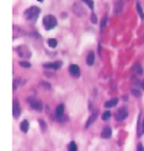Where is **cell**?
Masks as SVG:
<instances>
[{
  "instance_id": "277c9868",
  "label": "cell",
  "mask_w": 144,
  "mask_h": 151,
  "mask_svg": "<svg viewBox=\"0 0 144 151\" xmlns=\"http://www.w3.org/2000/svg\"><path fill=\"white\" fill-rule=\"evenodd\" d=\"M62 62H54V63H46V64H43L44 66V69H53V70H57L59 69L60 66H62Z\"/></svg>"
},
{
  "instance_id": "7402d4cb",
  "label": "cell",
  "mask_w": 144,
  "mask_h": 151,
  "mask_svg": "<svg viewBox=\"0 0 144 151\" xmlns=\"http://www.w3.org/2000/svg\"><path fill=\"white\" fill-rule=\"evenodd\" d=\"M110 117H111V113L110 112H105L102 114V120H107V119H110Z\"/></svg>"
},
{
  "instance_id": "2e32d148",
  "label": "cell",
  "mask_w": 144,
  "mask_h": 151,
  "mask_svg": "<svg viewBox=\"0 0 144 151\" xmlns=\"http://www.w3.org/2000/svg\"><path fill=\"white\" fill-rule=\"evenodd\" d=\"M20 128H21V130H22V132L26 133V132L28 130V122H27V120H24V122L21 123Z\"/></svg>"
},
{
  "instance_id": "6da1fadb",
  "label": "cell",
  "mask_w": 144,
  "mask_h": 151,
  "mask_svg": "<svg viewBox=\"0 0 144 151\" xmlns=\"http://www.w3.org/2000/svg\"><path fill=\"white\" fill-rule=\"evenodd\" d=\"M40 12H41L40 7L31 6L30 9H27V10L25 11V19H26L27 21H30V22H35L37 19H38Z\"/></svg>"
},
{
  "instance_id": "ffe728a7",
  "label": "cell",
  "mask_w": 144,
  "mask_h": 151,
  "mask_svg": "<svg viewBox=\"0 0 144 151\" xmlns=\"http://www.w3.org/2000/svg\"><path fill=\"white\" fill-rule=\"evenodd\" d=\"M122 1H119V3H117V5H116V7H115V14H118V12H121V9H122Z\"/></svg>"
},
{
  "instance_id": "484cf974",
  "label": "cell",
  "mask_w": 144,
  "mask_h": 151,
  "mask_svg": "<svg viewBox=\"0 0 144 151\" xmlns=\"http://www.w3.org/2000/svg\"><path fill=\"white\" fill-rule=\"evenodd\" d=\"M40 124H41V127H42L43 130L46 129V124H44V120H40Z\"/></svg>"
},
{
  "instance_id": "9a60e30c",
  "label": "cell",
  "mask_w": 144,
  "mask_h": 151,
  "mask_svg": "<svg viewBox=\"0 0 144 151\" xmlns=\"http://www.w3.org/2000/svg\"><path fill=\"white\" fill-rule=\"evenodd\" d=\"M133 71H134L135 74H138V75H142V74H143V69H142V66H140L139 64H135V65L133 66Z\"/></svg>"
},
{
  "instance_id": "5b68a950",
  "label": "cell",
  "mask_w": 144,
  "mask_h": 151,
  "mask_svg": "<svg viewBox=\"0 0 144 151\" xmlns=\"http://www.w3.org/2000/svg\"><path fill=\"white\" fill-rule=\"evenodd\" d=\"M127 116H128L127 109H126V108H121V109H118V112L116 113V119H117V120H124V119L127 118Z\"/></svg>"
},
{
  "instance_id": "4fadbf2b",
  "label": "cell",
  "mask_w": 144,
  "mask_h": 151,
  "mask_svg": "<svg viewBox=\"0 0 144 151\" xmlns=\"http://www.w3.org/2000/svg\"><path fill=\"white\" fill-rule=\"evenodd\" d=\"M94 60H95L94 53L90 52V53H89V55H88V58H86V64H88V65H93V64H94Z\"/></svg>"
},
{
  "instance_id": "5bb4252c",
  "label": "cell",
  "mask_w": 144,
  "mask_h": 151,
  "mask_svg": "<svg viewBox=\"0 0 144 151\" xmlns=\"http://www.w3.org/2000/svg\"><path fill=\"white\" fill-rule=\"evenodd\" d=\"M96 117H97V114H96V113H94V114H91V117H90L89 119H88V122H86V128H89L90 125H91L94 122H95V119H96Z\"/></svg>"
},
{
  "instance_id": "d4e9b609",
  "label": "cell",
  "mask_w": 144,
  "mask_h": 151,
  "mask_svg": "<svg viewBox=\"0 0 144 151\" xmlns=\"http://www.w3.org/2000/svg\"><path fill=\"white\" fill-rule=\"evenodd\" d=\"M91 21H93V24H97V20H96V15L95 14L91 15Z\"/></svg>"
},
{
  "instance_id": "cb8c5ba5",
  "label": "cell",
  "mask_w": 144,
  "mask_h": 151,
  "mask_svg": "<svg viewBox=\"0 0 144 151\" xmlns=\"http://www.w3.org/2000/svg\"><path fill=\"white\" fill-rule=\"evenodd\" d=\"M106 22H107V16H105V17L102 19V21H101V27H105Z\"/></svg>"
},
{
  "instance_id": "d6986e66",
  "label": "cell",
  "mask_w": 144,
  "mask_h": 151,
  "mask_svg": "<svg viewBox=\"0 0 144 151\" xmlns=\"http://www.w3.org/2000/svg\"><path fill=\"white\" fill-rule=\"evenodd\" d=\"M137 11H138V14H139V16H140V19H144V14H143V10H142V6H140V4H139V3H137Z\"/></svg>"
},
{
  "instance_id": "30bf717a",
  "label": "cell",
  "mask_w": 144,
  "mask_h": 151,
  "mask_svg": "<svg viewBox=\"0 0 144 151\" xmlns=\"http://www.w3.org/2000/svg\"><path fill=\"white\" fill-rule=\"evenodd\" d=\"M112 135V130H111V128H105V129L102 130V133H101V137L103 138V139H109L110 137Z\"/></svg>"
},
{
  "instance_id": "f546056e",
  "label": "cell",
  "mask_w": 144,
  "mask_h": 151,
  "mask_svg": "<svg viewBox=\"0 0 144 151\" xmlns=\"http://www.w3.org/2000/svg\"><path fill=\"white\" fill-rule=\"evenodd\" d=\"M142 86H143V88H144V81H143V82H142Z\"/></svg>"
},
{
  "instance_id": "8fae6325",
  "label": "cell",
  "mask_w": 144,
  "mask_h": 151,
  "mask_svg": "<svg viewBox=\"0 0 144 151\" xmlns=\"http://www.w3.org/2000/svg\"><path fill=\"white\" fill-rule=\"evenodd\" d=\"M56 114H57L58 118H62V117H63V114H64V106H63V104H59L58 107H57Z\"/></svg>"
},
{
  "instance_id": "ac0fdd59",
  "label": "cell",
  "mask_w": 144,
  "mask_h": 151,
  "mask_svg": "<svg viewBox=\"0 0 144 151\" xmlns=\"http://www.w3.org/2000/svg\"><path fill=\"white\" fill-rule=\"evenodd\" d=\"M68 151H78V147H77V144L74 141H72L69 144V147H68Z\"/></svg>"
},
{
  "instance_id": "8992f818",
  "label": "cell",
  "mask_w": 144,
  "mask_h": 151,
  "mask_svg": "<svg viewBox=\"0 0 144 151\" xmlns=\"http://www.w3.org/2000/svg\"><path fill=\"white\" fill-rule=\"evenodd\" d=\"M69 73L72 74V76H74V78H79L80 76V69H79V66L75 65V64L69 66Z\"/></svg>"
},
{
  "instance_id": "7c38bea8",
  "label": "cell",
  "mask_w": 144,
  "mask_h": 151,
  "mask_svg": "<svg viewBox=\"0 0 144 151\" xmlns=\"http://www.w3.org/2000/svg\"><path fill=\"white\" fill-rule=\"evenodd\" d=\"M117 102H118V100H117V99H112V100H110V101H107V102L105 103V107H106V108L115 107V106L117 104Z\"/></svg>"
},
{
  "instance_id": "e0dca14e",
  "label": "cell",
  "mask_w": 144,
  "mask_h": 151,
  "mask_svg": "<svg viewBox=\"0 0 144 151\" xmlns=\"http://www.w3.org/2000/svg\"><path fill=\"white\" fill-rule=\"evenodd\" d=\"M47 44L51 47V48H56L57 47V40H54V38H51V40H48L47 41Z\"/></svg>"
},
{
  "instance_id": "603a6c76",
  "label": "cell",
  "mask_w": 144,
  "mask_h": 151,
  "mask_svg": "<svg viewBox=\"0 0 144 151\" xmlns=\"http://www.w3.org/2000/svg\"><path fill=\"white\" fill-rule=\"evenodd\" d=\"M20 65L22 68H30V66H31V64L27 63V62H20Z\"/></svg>"
},
{
  "instance_id": "7a4b0ae2",
  "label": "cell",
  "mask_w": 144,
  "mask_h": 151,
  "mask_svg": "<svg viewBox=\"0 0 144 151\" xmlns=\"http://www.w3.org/2000/svg\"><path fill=\"white\" fill-rule=\"evenodd\" d=\"M43 26L46 29H52L57 26V19L53 15H47L43 17Z\"/></svg>"
},
{
  "instance_id": "4316f807",
  "label": "cell",
  "mask_w": 144,
  "mask_h": 151,
  "mask_svg": "<svg viewBox=\"0 0 144 151\" xmlns=\"http://www.w3.org/2000/svg\"><path fill=\"white\" fill-rule=\"evenodd\" d=\"M132 92H133V95H134V96H138V97L140 96V92H139V91H137V90H133Z\"/></svg>"
},
{
  "instance_id": "ba28073f",
  "label": "cell",
  "mask_w": 144,
  "mask_h": 151,
  "mask_svg": "<svg viewBox=\"0 0 144 151\" xmlns=\"http://www.w3.org/2000/svg\"><path fill=\"white\" fill-rule=\"evenodd\" d=\"M73 10H74L75 15H78V16H82V15L85 14V10L82 9V6H81L80 4H78V3H75V4H74Z\"/></svg>"
},
{
  "instance_id": "44dd1931",
  "label": "cell",
  "mask_w": 144,
  "mask_h": 151,
  "mask_svg": "<svg viewBox=\"0 0 144 151\" xmlns=\"http://www.w3.org/2000/svg\"><path fill=\"white\" fill-rule=\"evenodd\" d=\"M82 1H84L90 9H94V3H93V0H82Z\"/></svg>"
},
{
  "instance_id": "3957f363",
  "label": "cell",
  "mask_w": 144,
  "mask_h": 151,
  "mask_svg": "<svg viewBox=\"0 0 144 151\" xmlns=\"http://www.w3.org/2000/svg\"><path fill=\"white\" fill-rule=\"evenodd\" d=\"M17 54L24 59H28V58H31V50L26 46H20L17 47Z\"/></svg>"
},
{
  "instance_id": "f1b7e54d",
  "label": "cell",
  "mask_w": 144,
  "mask_h": 151,
  "mask_svg": "<svg viewBox=\"0 0 144 151\" xmlns=\"http://www.w3.org/2000/svg\"><path fill=\"white\" fill-rule=\"evenodd\" d=\"M142 134H144V119H143V127H142Z\"/></svg>"
},
{
  "instance_id": "83f0119b",
  "label": "cell",
  "mask_w": 144,
  "mask_h": 151,
  "mask_svg": "<svg viewBox=\"0 0 144 151\" xmlns=\"http://www.w3.org/2000/svg\"><path fill=\"white\" fill-rule=\"evenodd\" d=\"M143 150H144V149H143V145H142V144H139V145H138V147H137V151H143Z\"/></svg>"
},
{
  "instance_id": "9c48e42d",
  "label": "cell",
  "mask_w": 144,
  "mask_h": 151,
  "mask_svg": "<svg viewBox=\"0 0 144 151\" xmlns=\"http://www.w3.org/2000/svg\"><path fill=\"white\" fill-rule=\"evenodd\" d=\"M28 102H30V104H31V107H32L33 109H36V111H41V109L43 108L42 103H41L40 101H37V100H30Z\"/></svg>"
},
{
  "instance_id": "52a82bcc",
  "label": "cell",
  "mask_w": 144,
  "mask_h": 151,
  "mask_svg": "<svg viewBox=\"0 0 144 151\" xmlns=\"http://www.w3.org/2000/svg\"><path fill=\"white\" fill-rule=\"evenodd\" d=\"M12 112H14V117H15V118H19V116L21 114V108H20V104H19L17 100H15V101H14Z\"/></svg>"
},
{
  "instance_id": "4dcf8cb0",
  "label": "cell",
  "mask_w": 144,
  "mask_h": 151,
  "mask_svg": "<svg viewBox=\"0 0 144 151\" xmlns=\"http://www.w3.org/2000/svg\"><path fill=\"white\" fill-rule=\"evenodd\" d=\"M37 1H43V0H37Z\"/></svg>"
}]
</instances>
